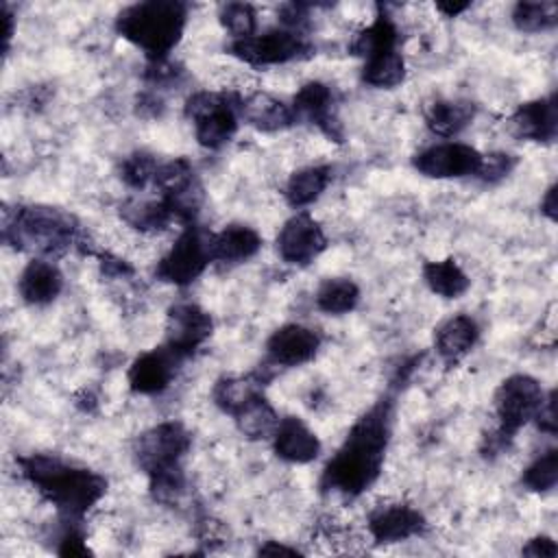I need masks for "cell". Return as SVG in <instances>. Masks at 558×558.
<instances>
[{
	"label": "cell",
	"mask_w": 558,
	"mask_h": 558,
	"mask_svg": "<svg viewBox=\"0 0 558 558\" xmlns=\"http://www.w3.org/2000/svg\"><path fill=\"white\" fill-rule=\"evenodd\" d=\"M392 432V403L377 401L349 429L344 442L323 469V490L357 497L368 490L381 473Z\"/></svg>",
	"instance_id": "cell-1"
},
{
	"label": "cell",
	"mask_w": 558,
	"mask_h": 558,
	"mask_svg": "<svg viewBox=\"0 0 558 558\" xmlns=\"http://www.w3.org/2000/svg\"><path fill=\"white\" fill-rule=\"evenodd\" d=\"M22 477L50 501L65 521H78L107 493V480L85 466L70 464L50 453L20 456Z\"/></svg>",
	"instance_id": "cell-2"
},
{
	"label": "cell",
	"mask_w": 558,
	"mask_h": 558,
	"mask_svg": "<svg viewBox=\"0 0 558 558\" xmlns=\"http://www.w3.org/2000/svg\"><path fill=\"white\" fill-rule=\"evenodd\" d=\"M187 24V4L179 0H146L124 7L116 17L122 39L140 48L150 63L166 61Z\"/></svg>",
	"instance_id": "cell-3"
},
{
	"label": "cell",
	"mask_w": 558,
	"mask_h": 558,
	"mask_svg": "<svg viewBox=\"0 0 558 558\" xmlns=\"http://www.w3.org/2000/svg\"><path fill=\"white\" fill-rule=\"evenodd\" d=\"M2 240L15 251H28L48 259L81 242V225L63 209L22 205L11 216H4Z\"/></svg>",
	"instance_id": "cell-4"
},
{
	"label": "cell",
	"mask_w": 558,
	"mask_h": 558,
	"mask_svg": "<svg viewBox=\"0 0 558 558\" xmlns=\"http://www.w3.org/2000/svg\"><path fill=\"white\" fill-rule=\"evenodd\" d=\"M185 118L194 124V135L201 146L222 148L238 133L240 100L218 92H194L185 100Z\"/></svg>",
	"instance_id": "cell-5"
},
{
	"label": "cell",
	"mask_w": 558,
	"mask_h": 558,
	"mask_svg": "<svg viewBox=\"0 0 558 558\" xmlns=\"http://www.w3.org/2000/svg\"><path fill=\"white\" fill-rule=\"evenodd\" d=\"M545 401V392L532 375L517 373L506 377L499 388L495 390V414L499 421L497 436L504 442V438H512L521 427H525L530 421H534L538 408Z\"/></svg>",
	"instance_id": "cell-6"
},
{
	"label": "cell",
	"mask_w": 558,
	"mask_h": 558,
	"mask_svg": "<svg viewBox=\"0 0 558 558\" xmlns=\"http://www.w3.org/2000/svg\"><path fill=\"white\" fill-rule=\"evenodd\" d=\"M312 44L305 33L290 31V28H272L266 33H255L244 39H231L229 52L248 63V65H279L312 52Z\"/></svg>",
	"instance_id": "cell-7"
},
{
	"label": "cell",
	"mask_w": 558,
	"mask_h": 558,
	"mask_svg": "<svg viewBox=\"0 0 558 558\" xmlns=\"http://www.w3.org/2000/svg\"><path fill=\"white\" fill-rule=\"evenodd\" d=\"M207 240L209 235H205L194 222L185 225L174 244L157 262V279L181 288L196 281L211 262Z\"/></svg>",
	"instance_id": "cell-8"
},
{
	"label": "cell",
	"mask_w": 558,
	"mask_h": 558,
	"mask_svg": "<svg viewBox=\"0 0 558 558\" xmlns=\"http://www.w3.org/2000/svg\"><path fill=\"white\" fill-rule=\"evenodd\" d=\"M192 436L179 421H163L146 429L133 447L135 460L146 475H155L174 466H181V458L187 453Z\"/></svg>",
	"instance_id": "cell-9"
},
{
	"label": "cell",
	"mask_w": 558,
	"mask_h": 558,
	"mask_svg": "<svg viewBox=\"0 0 558 558\" xmlns=\"http://www.w3.org/2000/svg\"><path fill=\"white\" fill-rule=\"evenodd\" d=\"M214 320L196 303H174L166 316V347L181 360L194 355L211 336Z\"/></svg>",
	"instance_id": "cell-10"
},
{
	"label": "cell",
	"mask_w": 558,
	"mask_h": 558,
	"mask_svg": "<svg viewBox=\"0 0 558 558\" xmlns=\"http://www.w3.org/2000/svg\"><path fill=\"white\" fill-rule=\"evenodd\" d=\"M412 166L429 179H460L475 177L482 166V153L462 142H440L418 150Z\"/></svg>",
	"instance_id": "cell-11"
},
{
	"label": "cell",
	"mask_w": 558,
	"mask_h": 558,
	"mask_svg": "<svg viewBox=\"0 0 558 558\" xmlns=\"http://www.w3.org/2000/svg\"><path fill=\"white\" fill-rule=\"evenodd\" d=\"M275 244L286 264L307 266L327 248V235L307 211H296L283 222Z\"/></svg>",
	"instance_id": "cell-12"
},
{
	"label": "cell",
	"mask_w": 558,
	"mask_h": 558,
	"mask_svg": "<svg viewBox=\"0 0 558 558\" xmlns=\"http://www.w3.org/2000/svg\"><path fill=\"white\" fill-rule=\"evenodd\" d=\"M292 111L296 118L314 124L323 135L333 142H342V124L336 116L333 92L323 81H310L292 98Z\"/></svg>",
	"instance_id": "cell-13"
},
{
	"label": "cell",
	"mask_w": 558,
	"mask_h": 558,
	"mask_svg": "<svg viewBox=\"0 0 558 558\" xmlns=\"http://www.w3.org/2000/svg\"><path fill=\"white\" fill-rule=\"evenodd\" d=\"M366 527L371 538L379 545L401 543L425 530V517L408 504H386L368 514Z\"/></svg>",
	"instance_id": "cell-14"
},
{
	"label": "cell",
	"mask_w": 558,
	"mask_h": 558,
	"mask_svg": "<svg viewBox=\"0 0 558 558\" xmlns=\"http://www.w3.org/2000/svg\"><path fill=\"white\" fill-rule=\"evenodd\" d=\"M318 349L320 336L312 327L299 323H288L275 329L266 340V353L275 366H301L314 360Z\"/></svg>",
	"instance_id": "cell-15"
},
{
	"label": "cell",
	"mask_w": 558,
	"mask_h": 558,
	"mask_svg": "<svg viewBox=\"0 0 558 558\" xmlns=\"http://www.w3.org/2000/svg\"><path fill=\"white\" fill-rule=\"evenodd\" d=\"M179 362L181 357H177L166 344L137 355L126 373L131 390L137 395L163 392L172 384Z\"/></svg>",
	"instance_id": "cell-16"
},
{
	"label": "cell",
	"mask_w": 558,
	"mask_h": 558,
	"mask_svg": "<svg viewBox=\"0 0 558 558\" xmlns=\"http://www.w3.org/2000/svg\"><path fill=\"white\" fill-rule=\"evenodd\" d=\"M510 129L517 137L547 144L556 140L558 133V105L556 96H543L530 102H523L510 116Z\"/></svg>",
	"instance_id": "cell-17"
},
{
	"label": "cell",
	"mask_w": 558,
	"mask_h": 558,
	"mask_svg": "<svg viewBox=\"0 0 558 558\" xmlns=\"http://www.w3.org/2000/svg\"><path fill=\"white\" fill-rule=\"evenodd\" d=\"M270 438L275 453L290 464H307L320 453L318 436L299 416L279 418Z\"/></svg>",
	"instance_id": "cell-18"
},
{
	"label": "cell",
	"mask_w": 558,
	"mask_h": 558,
	"mask_svg": "<svg viewBox=\"0 0 558 558\" xmlns=\"http://www.w3.org/2000/svg\"><path fill=\"white\" fill-rule=\"evenodd\" d=\"M63 290V275L46 257H33L17 279V292L28 305H48Z\"/></svg>",
	"instance_id": "cell-19"
},
{
	"label": "cell",
	"mask_w": 558,
	"mask_h": 558,
	"mask_svg": "<svg viewBox=\"0 0 558 558\" xmlns=\"http://www.w3.org/2000/svg\"><path fill=\"white\" fill-rule=\"evenodd\" d=\"M209 257L220 264H242L257 255L262 248V235L248 225H227L216 233H209Z\"/></svg>",
	"instance_id": "cell-20"
},
{
	"label": "cell",
	"mask_w": 558,
	"mask_h": 558,
	"mask_svg": "<svg viewBox=\"0 0 558 558\" xmlns=\"http://www.w3.org/2000/svg\"><path fill=\"white\" fill-rule=\"evenodd\" d=\"M240 118L262 133H277L296 122L292 107L266 92H255L240 100Z\"/></svg>",
	"instance_id": "cell-21"
},
{
	"label": "cell",
	"mask_w": 558,
	"mask_h": 558,
	"mask_svg": "<svg viewBox=\"0 0 558 558\" xmlns=\"http://www.w3.org/2000/svg\"><path fill=\"white\" fill-rule=\"evenodd\" d=\"M480 340V325L469 314H456L447 318L434 336V347L447 364L460 362Z\"/></svg>",
	"instance_id": "cell-22"
},
{
	"label": "cell",
	"mask_w": 558,
	"mask_h": 558,
	"mask_svg": "<svg viewBox=\"0 0 558 558\" xmlns=\"http://www.w3.org/2000/svg\"><path fill=\"white\" fill-rule=\"evenodd\" d=\"M392 50H399V28L392 22V17L379 7V13L375 15V20L355 35L351 44V52L366 61L371 57L392 52Z\"/></svg>",
	"instance_id": "cell-23"
},
{
	"label": "cell",
	"mask_w": 558,
	"mask_h": 558,
	"mask_svg": "<svg viewBox=\"0 0 558 558\" xmlns=\"http://www.w3.org/2000/svg\"><path fill=\"white\" fill-rule=\"evenodd\" d=\"M331 181V168L329 166H307L290 174L283 196L290 207L301 209L312 205L329 185Z\"/></svg>",
	"instance_id": "cell-24"
},
{
	"label": "cell",
	"mask_w": 558,
	"mask_h": 558,
	"mask_svg": "<svg viewBox=\"0 0 558 558\" xmlns=\"http://www.w3.org/2000/svg\"><path fill=\"white\" fill-rule=\"evenodd\" d=\"M423 281L427 283V288L434 294H438L442 299H458L471 286L469 275L451 257L425 262V266H423Z\"/></svg>",
	"instance_id": "cell-25"
},
{
	"label": "cell",
	"mask_w": 558,
	"mask_h": 558,
	"mask_svg": "<svg viewBox=\"0 0 558 558\" xmlns=\"http://www.w3.org/2000/svg\"><path fill=\"white\" fill-rule=\"evenodd\" d=\"M475 118V105L469 100H436L427 116V129L440 137H453Z\"/></svg>",
	"instance_id": "cell-26"
},
{
	"label": "cell",
	"mask_w": 558,
	"mask_h": 558,
	"mask_svg": "<svg viewBox=\"0 0 558 558\" xmlns=\"http://www.w3.org/2000/svg\"><path fill=\"white\" fill-rule=\"evenodd\" d=\"M360 296H362V292L353 279L329 277L318 286L314 301L320 312L331 314V316H342L357 307Z\"/></svg>",
	"instance_id": "cell-27"
},
{
	"label": "cell",
	"mask_w": 558,
	"mask_h": 558,
	"mask_svg": "<svg viewBox=\"0 0 558 558\" xmlns=\"http://www.w3.org/2000/svg\"><path fill=\"white\" fill-rule=\"evenodd\" d=\"M233 421L246 438L259 440V438H270L272 436V432L279 423V414L275 412L270 401L264 397V392H259L257 397H253L248 403H244L233 414Z\"/></svg>",
	"instance_id": "cell-28"
},
{
	"label": "cell",
	"mask_w": 558,
	"mask_h": 558,
	"mask_svg": "<svg viewBox=\"0 0 558 558\" xmlns=\"http://www.w3.org/2000/svg\"><path fill=\"white\" fill-rule=\"evenodd\" d=\"M120 218L137 231H159L174 220V214L161 198H126L120 205Z\"/></svg>",
	"instance_id": "cell-29"
},
{
	"label": "cell",
	"mask_w": 558,
	"mask_h": 558,
	"mask_svg": "<svg viewBox=\"0 0 558 558\" xmlns=\"http://www.w3.org/2000/svg\"><path fill=\"white\" fill-rule=\"evenodd\" d=\"M264 392V384L255 375L246 377H222L214 386V403L227 412L235 414L244 403H248L253 397Z\"/></svg>",
	"instance_id": "cell-30"
},
{
	"label": "cell",
	"mask_w": 558,
	"mask_h": 558,
	"mask_svg": "<svg viewBox=\"0 0 558 558\" xmlns=\"http://www.w3.org/2000/svg\"><path fill=\"white\" fill-rule=\"evenodd\" d=\"M405 78V61L399 50L371 57L362 65V81L377 89H392Z\"/></svg>",
	"instance_id": "cell-31"
},
{
	"label": "cell",
	"mask_w": 558,
	"mask_h": 558,
	"mask_svg": "<svg viewBox=\"0 0 558 558\" xmlns=\"http://www.w3.org/2000/svg\"><path fill=\"white\" fill-rule=\"evenodd\" d=\"M512 24L521 33H543L551 31L558 22V4L551 0L541 2H517L510 13Z\"/></svg>",
	"instance_id": "cell-32"
},
{
	"label": "cell",
	"mask_w": 558,
	"mask_h": 558,
	"mask_svg": "<svg viewBox=\"0 0 558 558\" xmlns=\"http://www.w3.org/2000/svg\"><path fill=\"white\" fill-rule=\"evenodd\" d=\"M220 24L231 35V39H244L257 33V13L248 2H227L218 13Z\"/></svg>",
	"instance_id": "cell-33"
},
{
	"label": "cell",
	"mask_w": 558,
	"mask_h": 558,
	"mask_svg": "<svg viewBox=\"0 0 558 558\" xmlns=\"http://www.w3.org/2000/svg\"><path fill=\"white\" fill-rule=\"evenodd\" d=\"M157 168H159V161L155 159V155H150L146 150H135V153H131L129 157L122 159L120 179L131 190H144L150 183H155Z\"/></svg>",
	"instance_id": "cell-34"
},
{
	"label": "cell",
	"mask_w": 558,
	"mask_h": 558,
	"mask_svg": "<svg viewBox=\"0 0 558 558\" xmlns=\"http://www.w3.org/2000/svg\"><path fill=\"white\" fill-rule=\"evenodd\" d=\"M521 482L534 493H547L558 482V453L556 449L538 456L521 475Z\"/></svg>",
	"instance_id": "cell-35"
},
{
	"label": "cell",
	"mask_w": 558,
	"mask_h": 558,
	"mask_svg": "<svg viewBox=\"0 0 558 558\" xmlns=\"http://www.w3.org/2000/svg\"><path fill=\"white\" fill-rule=\"evenodd\" d=\"M512 168H514V157L512 155H508V153H488V155H482V166H480L475 177H480L486 183H495V181L508 177Z\"/></svg>",
	"instance_id": "cell-36"
},
{
	"label": "cell",
	"mask_w": 558,
	"mask_h": 558,
	"mask_svg": "<svg viewBox=\"0 0 558 558\" xmlns=\"http://www.w3.org/2000/svg\"><path fill=\"white\" fill-rule=\"evenodd\" d=\"M61 556H87L89 547L85 543L83 532L74 525V521H70V525L63 530L61 538H59V549Z\"/></svg>",
	"instance_id": "cell-37"
},
{
	"label": "cell",
	"mask_w": 558,
	"mask_h": 558,
	"mask_svg": "<svg viewBox=\"0 0 558 558\" xmlns=\"http://www.w3.org/2000/svg\"><path fill=\"white\" fill-rule=\"evenodd\" d=\"M534 423L538 425L541 432H545L549 436L556 434V395H554V390L545 397L543 405L538 408V412L534 416Z\"/></svg>",
	"instance_id": "cell-38"
},
{
	"label": "cell",
	"mask_w": 558,
	"mask_h": 558,
	"mask_svg": "<svg viewBox=\"0 0 558 558\" xmlns=\"http://www.w3.org/2000/svg\"><path fill=\"white\" fill-rule=\"evenodd\" d=\"M521 554L532 558H554L558 556V545L549 536H534L527 541V545H523Z\"/></svg>",
	"instance_id": "cell-39"
},
{
	"label": "cell",
	"mask_w": 558,
	"mask_h": 558,
	"mask_svg": "<svg viewBox=\"0 0 558 558\" xmlns=\"http://www.w3.org/2000/svg\"><path fill=\"white\" fill-rule=\"evenodd\" d=\"M100 268L107 277H126V275L133 272V268L124 259H120L116 255H109V253L100 255Z\"/></svg>",
	"instance_id": "cell-40"
},
{
	"label": "cell",
	"mask_w": 558,
	"mask_h": 558,
	"mask_svg": "<svg viewBox=\"0 0 558 558\" xmlns=\"http://www.w3.org/2000/svg\"><path fill=\"white\" fill-rule=\"evenodd\" d=\"M257 554H264V556H277V554H283V556H296L301 554L296 547H288V545H281L277 541H268L266 545H262L257 549Z\"/></svg>",
	"instance_id": "cell-41"
},
{
	"label": "cell",
	"mask_w": 558,
	"mask_h": 558,
	"mask_svg": "<svg viewBox=\"0 0 558 558\" xmlns=\"http://www.w3.org/2000/svg\"><path fill=\"white\" fill-rule=\"evenodd\" d=\"M541 211L549 218L556 220V185H549L545 196L541 198Z\"/></svg>",
	"instance_id": "cell-42"
},
{
	"label": "cell",
	"mask_w": 558,
	"mask_h": 558,
	"mask_svg": "<svg viewBox=\"0 0 558 558\" xmlns=\"http://www.w3.org/2000/svg\"><path fill=\"white\" fill-rule=\"evenodd\" d=\"M469 7H471L469 2H460V4H445V2H438V4H436V9H438L445 17H456V15L464 13Z\"/></svg>",
	"instance_id": "cell-43"
},
{
	"label": "cell",
	"mask_w": 558,
	"mask_h": 558,
	"mask_svg": "<svg viewBox=\"0 0 558 558\" xmlns=\"http://www.w3.org/2000/svg\"><path fill=\"white\" fill-rule=\"evenodd\" d=\"M2 17H4V48L9 50V44H11V37H13V15H11L9 7L2 9Z\"/></svg>",
	"instance_id": "cell-44"
}]
</instances>
